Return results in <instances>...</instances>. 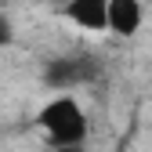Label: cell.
Returning <instances> with one entry per match:
<instances>
[{"mask_svg":"<svg viewBox=\"0 0 152 152\" xmlns=\"http://www.w3.org/2000/svg\"><path fill=\"white\" fill-rule=\"evenodd\" d=\"M36 130L47 141V148H62V145H87L91 134V120L87 109L76 102L72 91H58L51 102H44L36 109Z\"/></svg>","mask_w":152,"mask_h":152,"instance_id":"cell-1","label":"cell"},{"mask_svg":"<svg viewBox=\"0 0 152 152\" xmlns=\"http://www.w3.org/2000/svg\"><path fill=\"white\" fill-rule=\"evenodd\" d=\"M102 76H105L102 54H94V51H65V54H54V58L44 62L40 80L51 91H80L87 83H98Z\"/></svg>","mask_w":152,"mask_h":152,"instance_id":"cell-2","label":"cell"},{"mask_svg":"<svg viewBox=\"0 0 152 152\" xmlns=\"http://www.w3.org/2000/svg\"><path fill=\"white\" fill-rule=\"evenodd\" d=\"M145 26V4L141 0H109L105 7V33L120 36V40H130L138 36Z\"/></svg>","mask_w":152,"mask_h":152,"instance_id":"cell-3","label":"cell"},{"mask_svg":"<svg viewBox=\"0 0 152 152\" xmlns=\"http://www.w3.org/2000/svg\"><path fill=\"white\" fill-rule=\"evenodd\" d=\"M105 7H109V0H69L62 7V18L72 22L76 29L105 33Z\"/></svg>","mask_w":152,"mask_h":152,"instance_id":"cell-4","label":"cell"},{"mask_svg":"<svg viewBox=\"0 0 152 152\" xmlns=\"http://www.w3.org/2000/svg\"><path fill=\"white\" fill-rule=\"evenodd\" d=\"M15 44V26H11V18L0 11V47H11Z\"/></svg>","mask_w":152,"mask_h":152,"instance_id":"cell-5","label":"cell"},{"mask_svg":"<svg viewBox=\"0 0 152 152\" xmlns=\"http://www.w3.org/2000/svg\"><path fill=\"white\" fill-rule=\"evenodd\" d=\"M51 152H87L83 145H62V148H51Z\"/></svg>","mask_w":152,"mask_h":152,"instance_id":"cell-6","label":"cell"}]
</instances>
